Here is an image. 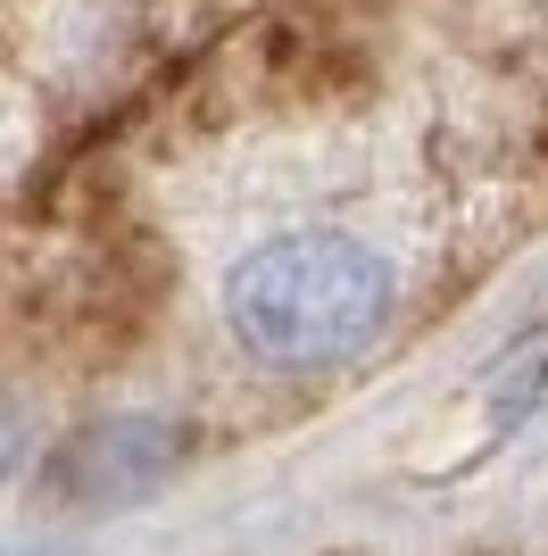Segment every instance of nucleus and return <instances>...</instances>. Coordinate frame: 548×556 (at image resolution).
<instances>
[{"label": "nucleus", "instance_id": "nucleus-2", "mask_svg": "<svg viewBox=\"0 0 548 556\" xmlns=\"http://www.w3.org/2000/svg\"><path fill=\"white\" fill-rule=\"evenodd\" d=\"M166 465H175V432L166 424H100V432H84L67 448V482L91 490V498H116V490L166 473Z\"/></svg>", "mask_w": 548, "mask_h": 556}, {"label": "nucleus", "instance_id": "nucleus-1", "mask_svg": "<svg viewBox=\"0 0 548 556\" xmlns=\"http://www.w3.org/2000/svg\"><path fill=\"white\" fill-rule=\"evenodd\" d=\"M233 341L266 366H341L390 316V266L358 232H274L225 275Z\"/></svg>", "mask_w": 548, "mask_h": 556}]
</instances>
